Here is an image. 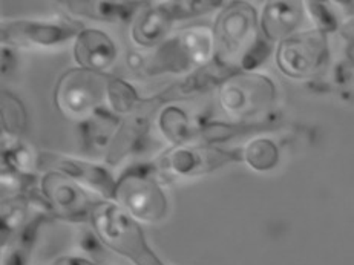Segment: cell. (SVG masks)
<instances>
[{
	"label": "cell",
	"mask_w": 354,
	"mask_h": 265,
	"mask_svg": "<svg viewBox=\"0 0 354 265\" xmlns=\"http://www.w3.org/2000/svg\"><path fill=\"white\" fill-rule=\"evenodd\" d=\"M53 265H100L79 256H60L53 262Z\"/></svg>",
	"instance_id": "obj_27"
},
{
	"label": "cell",
	"mask_w": 354,
	"mask_h": 265,
	"mask_svg": "<svg viewBox=\"0 0 354 265\" xmlns=\"http://www.w3.org/2000/svg\"><path fill=\"white\" fill-rule=\"evenodd\" d=\"M122 123V118L114 112L98 109L91 117L82 121V140L88 149H106L108 150L112 140Z\"/></svg>",
	"instance_id": "obj_19"
},
{
	"label": "cell",
	"mask_w": 354,
	"mask_h": 265,
	"mask_svg": "<svg viewBox=\"0 0 354 265\" xmlns=\"http://www.w3.org/2000/svg\"><path fill=\"white\" fill-rule=\"evenodd\" d=\"M89 224L106 247L136 265H165L149 246L138 221L114 201L102 199L92 212Z\"/></svg>",
	"instance_id": "obj_1"
},
{
	"label": "cell",
	"mask_w": 354,
	"mask_h": 265,
	"mask_svg": "<svg viewBox=\"0 0 354 265\" xmlns=\"http://www.w3.org/2000/svg\"><path fill=\"white\" fill-rule=\"evenodd\" d=\"M327 37L317 30L293 34L292 37L279 43L276 53L279 69L293 78L315 75L327 64Z\"/></svg>",
	"instance_id": "obj_9"
},
{
	"label": "cell",
	"mask_w": 354,
	"mask_h": 265,
	"mask_svg": "<svg viewBox=\"0 0 354 265\" xmlns=\"http://www.w3.org/2000/svg\"><path fill=\"white\" fill-rule=\"evenodd\" d=\"M80 244L84 252L92 256H100L103 253V242L98 238L95 232H83L80 236Z\"/></svg>",
	"instance_id": "obj_26"
},
{
	"label": "cell",
	"mask_w": 354,
	"mask_h": 265,
	"mask_svg": "<svg viewBox=\"0 0 354 265\" xmlns=\"http://www.w3.org/2000/svg\"><path fill=\"white\" fill-rule=\"evenodd\" d=\"M243 160L258 172H266L276 167L279 161V150L272 140L258 138L250 141L243 150Z\"/></svg>",
	"instance_id": "obj_23"
},
{
	"label": "cell",
	"mask_w": 354,
	"mask_h": 265,
	"mask_svg": "<svg viewBox=\"0 0 354 265\" xmlns=\"http://www.w3.org/2000/svg\"><path fill=\"white\" fill-rule=\"evenodd\" d=\"M37 169L44 174L54 172V174L66 176L102 199H108V201L114 199L117 180L108 169L100 166V164L59 152L40 150L37 152Z\"/></svg>",
	"instance_id": "obj_10"
},
{
	"label": "cell",
	"mask_w": 354,
	"mask_h": 265,
	"mask_svg": "<svg viewBox=\"0 0 354 265\" xmlns=\"http://www.w3.org/2000/svg\"><path fill=\"white\" fill-rule=\"evenodd\" d=\"M175 39L192 69L204 68L215 60V35L210 28L204 25L184 28L175 34Z\"/></svg>",
	"instance_id": "obj_16"
},
{
	"label": "cell",
	"mask_w": 354,
	"mask_h": 265,
	"mask_svg": "<svg viewBox=\"0 0 354 265\" xmlns=\"http://www.w3.org/2000/svg\"><path fill=\"white\" fill-rule=\"evenodd\" d=\"M51 218L44 212H35L19 230L11 236L3 248V265H28L31 252L37 242L40 228Z\"/></svg>",
	"instance_id": "obj_17"
},
{
	"label": "cell",
	"mask_w": 354,
	"mask_h": 265,
	"mask_svg": "<svg viewBox=\"0 0 354 265\" xmlns=\"http://www.w3.org/2000/svg\"><path fill=\"white\" fill-rule=\"evenodd\" d=\"M175 21L160 2L149 3L132 21L131 39L141 49L158 48L167 40Z\"/></svg>",
	"instance_id": "obj_14"
},
{
	"label": "cell",
	"mask_w": 354,
	"mask_h": 265,
	"mask_svg": "<svg viewBox=\"0 0 354 265\" xmlns=\"http://www.w3.org/2000/svg\"><path fill=\"white\" fill-rule=\"evenodd\" d=\"M241 160H243V152L239 150H225L206 143H192V145L172 146L162 152L155 161V167L160 176L196 178L209 175Z\"/></svg>",
	"instance_id": "obj_6"
},
{
	"label": "cell",
	"mask_w": 354,
	"mask_h": 265,
	"mask_svg": "<svg viewBox=\"0 0 354 265\" xmlns=\"http://www.w3.org/2000/svg\"><path fill=\"white\" fill-rule=\"evenodd\" d=\"M302 6L297 2H268L259 20L263 37L270 43L292 37L302 21Z\"/></svg>",
	"instance_id": "obj_15"
},
{
	"label": "cell",
	"mask_w": 354,
	"mask_h": 265,
	"mask_svg": "<svg viewBox=\"0 0 354 265\" xmlns=\"http://www.w3.org/2000/svg\"><path fill=\"white\" fill-rule=\"evenodd\" d=\"M83 26L71 17L17 19L2 24V43L6 48H51L75 40Z\"/></svg>",
	"instance_id": "obj_7"
},
{
	"label": "cell",
	"mask_w": 354,
	"mask_h": 265,
	"mask_svg": "<svg viewBox=\"0 0 354 265\" xmlns=\"http://www.w3.org/2000/svg\"><path fill=\"white\" fill-rule=\"evenodd\" d=\"M138 223L157 224L167 217L169 199L155 166H133L117 178L114 199Z\"/></svg>",
	"instance_id": "obj_2"
},
{
	"label": "cell",
	"mask_w": 354,
	"mask_h": 265,
	"mask_svg": "<svg viewBox=\"0 0 354 265\" xmlns=\"http://www.w3.org/2000/svg\"><path fill=\"white\" fill-rule=\"evenodd\" d=\"M276 88L268 77L236 71L218 88V102L223 111L239 121L267 112L274 102Z\"/></svg>",
	"instance_id": "obj_5"
},
{
	"label": "cell",
	"mask_w": 354,
	"mask_h": 265,
	"mask_svg": "<svg viewBox=\"0 0 354 265\" xmlns=\"http://www.w3.org/2000/svg\"><path fill=\"white\" fill-rule=\"evenodd\" d=\"M212 30L215 35V60L233 71H239L241 62L263 37L257 11L245 2L225 3Z\"/></svg>",
	"instance_id": "obj_3"
},
{
	"label": "cell",
	"mask_w": 354,
	"mask_h": 265,
	"mask_svg": "<svg viewBox=\"0 0 354 265\" xmlns=\"http://www.w3.org/2000/svg\"><path fill=\"white\" fill-rule=\"evenodd\" d=\"M118 57L115 42L97 28H83L74 40V59L79 68L106 74Z\"/></svg>",
	"instance_id": "obj_12"
},
{
	"label": "cell",
	"mask_w": 354,
	"mask_h": 265,
	"mask_svg": "<svg viewBox=\"0 0 354 265\" xmlns=\"http://www.w3.org/2000/svg\"><path fill=\"white\" fill-rule=\"evenodd\" d=\"M151 2H127V0H68L60 2L71 16L103 21V24H127L133 21L141 10Z\"/></svg>",
	"instance_id": "obj_13"
},
{
	"label": "cell",
	"mask_w": 354,
	"mask_h": 265,
	"mask_svg": "<svg viewBox=\"0 0 354 265\" xmlns=\"http://www.w3.org/2000/svg\"><path fill=\"white\" fill-rule=\"evenodd\" d=\"M160 3L174 21L206 16L225 6V2H216V0H167Z\"/></svg>",
	"instance_id": "obj_24"
},
{
	"label": "cell",
	"mask_w": 354,
	"mask_h": 265,
	"mask_svg": "<svg viewBox=\"0 0 354 265\" xmlns=\"http://www.w3.org/2000/svg\"><path fill=\"white\" fill-rule=\"evenodd\" d=\"M161 106L165 107V103L161 102L158 94L141 100L136 111L124 117L120 123L114 140H112L109 149L106 150V161L109 164H117L124 160L127 155L136 152L140 147V143L145 141L149 125H151V117Z\"/></svg>",
	"instance_id": "obj_11"
},
{
	"label": "cell",
	"mask_w": 354,
	"mask_h": 265,
	"mask_svg": "<svg viewBox=\"0 0 354 265\" xmlns=\"http://www.w3.org/2000/svg\"><path fill=\"white\" fill-rule=\"evenodd\" d=\"M28 129L25 104L10 91H2V137L22 140Z\"/></svg>",
	"instance_id": "obj_20"
},
{
	"label": "cell",
	"mask_w": 354,
	"mask_h": 265,
	"mask_svg": "<svg viewBox=\"0 0 354 265\" xmlns=\"http://www.w3.org/2000/svg\"><path fill=\"white\" fill-rule=\"evenodd\" d=\"M264 123H223V121H209V123L200 125L198 127V140L206 145H214V143L230 141L236 137H243L247 134L264 131Z\"/></svg>",
	"instance_id": "obj_21"
},
{
	"label": "cell",
	"mask_w": 354,
	"mask_h": 265,
	"mask_svg": "<svg viewBox=\"0 0 354 265\" xmlns=\"http://www.w3.org/2000/svg\"><path fill=\"white\" fill-rule=\"evenodd\" d=\"M157 123L162 137L171 141L174 146L192 145L198 140L200 125H194V121L178 106L169 104L162 107Z\"/></svg>",
	"instance_id": "obj_18"
},
{
	"label": "cell",
	"mask_w": 354,
	"mask_h": 265,
	"mask_svg": "<svg viewBox=\"0 0 354 265\" xmlns=\"http://www.w3.org/2000/svg\"><path fill=\"white\" fill-rule=\"evenodd\" d=\"M307 10L310 12L311 19L317 26V31L321 33H330L336 28V19L333 16L331 11L321 2H307Z\"/></svg>",
	"instance_id": "obj_25"
},
{
	"label": "cell",
	"mask_w": 354,
	"mask_h": 265,
	"mask_svg": "<svg viewBox=\"0 0 354 265\" xmlns=\"http://www.w3.org/2000/svg\"><path fill=\"white\" fill-rule=\"evenodd\" d=\"M39 189L46 198L51 217L69 223H89L95 205L102 201L83 185L54 172L44 174Z\"/></svg>",
	"instance_id": "obj_8"
},
{
	"label": "cell",
	"mask_w": 354,
	"mask_h": 265,
	"mask_svg": "<svg viewBox=\"0 0 354 265\" xmlns=\"http://www.w3.org/2000/svg\"><path fill=\"white\" fill-rule=\"evenodd\" d=\"M141 98L133 86L123 78L109 75L108 80V106L118 117H127L136 111Z\"/></svg>",
	"instance_id": "obj_22"
},
{
	"label": "cell",
	"mask_w": 354,
	"mask_h": 265,
	"mask_svg": "<svg viewBox=\"0 0 354 265\" xmlns=\"http://www.w3.org/2000/svg\"><path fill=\"white\" fill-rule=\"evenodd\" d=\"M108 74L73 68L54 88V104L71 120L83 121L108 104Z\"/></svg>",
	"instance_id": "obj_4"
}]
</instances>
